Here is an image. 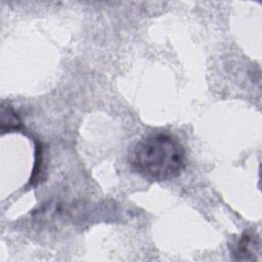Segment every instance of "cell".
<instances>
[{
  "mask_svg": "<svg viewBox=\"0 0 262 262\" xmlns=\"http://www.w3.org/2000/svg\"><path fill=\"white\" fill-rule=\"evenodd\" d=\"M131 168L141 176L157 181L177 177L185 167V150L171 134L158 132L142 137L129 156Z\"/></svg>",
  "mask_w": 262,
  "mask_h": 262,
  "instance_id": "1",
  "label": "cell"
},
{
  "mask_svg": "<svg viewBox=\"0 0 262 262\" xmlns=\"http://www.w3.org/2000/svg\"><path fill=\"white\" fill-rule=\"evenodd\" d=\"M260 254V239L259 236L253 232H244L238 238L232 256L234 260L249 261L255 260L256 256Z\"/></svg>",
  "mask_w": 262,
  "mask_h": 262,
  "instance_id": "2",
  "label": "cell"
},
{
  "mask_svg": "<svg viewBox=\"0 0 262 262\" xmlns=\"http://www.w3.org/2000/svg\"><path fill=\"white\" fill-rule=\"evenodd\" d=\"M21 121L16 114V112L9 105L4 106L2 105L1 110V131L4 132H10V131H16L21 129Z\"/></svg>",
  "mask_w": 262,
  "mask_h": 262,
  "instance_id": "3",
  "label": "cell"
}]
</instances>
